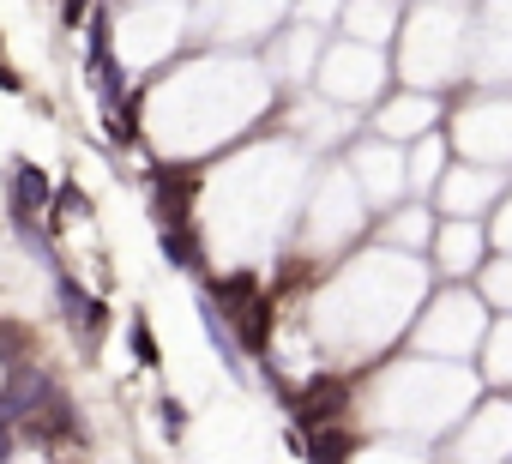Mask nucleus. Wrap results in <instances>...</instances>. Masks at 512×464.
<instances>
[{
	"label": "nucleus",
	"instance_id": "obj_1",
	"mask_svg": "<svg viewBox=\"0 0 512 464\" xmlns=\"http://www.w3.org/2000/svg\"><path fill=\"white\" fill-rule=\"evenodd\" d=\"M49 398H55V380L43 374V368H31V362H19L13 368V380H7V398H0V416H43L49 410Z\"/></svg>",
	"mask_w": 512,
	"mask_h": 464
},
{
	"label": "nucleus",
	"instance_id": "obj_2",
	"mask_svg": "<svg viewBox=\"0 0 512 464\" xmlns=\"http://www.w3.org/2000/svg\"><path fill=\"white\" fill-rule=\"evenodd\" d=\"M193 187H199V175H193V169H157V211H163V223H169V229H181Z\"/></svg>",
	"mask_w": 512,
	"mask_h": 464
},
{
	"label": "nucleus",
	"instance_id": "obj_3",
	"mask_svg": "<svg viewBox=\"0 0 512 464\" xmlns=\"http://www.w3.org/2000/svg\"><path fill=\"white\" fill-rule=\"evenodd\" d=\"M338 410H344V386H338V380H314V386H308V398L296 404V422L320 434V428H332V422H338Z\"/></svg>",
	"mask_w": 512,
	"mask_h": 464
},
{
	"label": "nucleus",
	"instance_id": "obj_4",
	"mask_svg": "<svg viewBox=\"0 0 512 464\" xmlns=\"http://www.w3.org/2000/svg\"><path fill=\"white\" fill-rule=\"evenodd\" d=\"M37 205H49V175H43L37 163H19V169H13V217L31 223Z\"/></svg>",
	"mask_w": 512,
	"mask_h": 464
},
{
	"label": "nucleus",
	"instance_id": "obj_5",
	"mask_svg": "<svg viewBox=\"0 0 512 464\" xmlns=\"http://www.w3.org/2000/svg\"><path fill=\"white\" fill-rule=\"evenodd\" d=\"M241 344L247 350H266L272 344V302L266 296H247V314H241ZM235 344V350H241Z\"/></svg>",
	"mask_w": 512,
	"mask_h": 464
},
{
	"label": "nucleus",
	"instance_id": "obj_6",
	"mask_svg": "<svg viewBox=\"0 0 512 464\" xmlns=\"http://www.w3.org/2000/svg\"><path fill=\"white\" fill-rule=\"evenodd\" d=\"M199 314H205V338L223 350V368H229V374H241V350H235V332L223 326V314H217V302H211V296L199 302Z\"/></svg>",
	"mask_w": 512,
	"mask_h": 464
},
{
	"label": "nucleus",
	"instance_id": "obj_7",
	"mask_svg": "<svg viewBox=\"0 0 512 464\" xmlns=\"http://www.w3.org/2000/svg\"><path fill=\"white\" fill-rule=\"evenodd\" d=\"M356 446H362V434H350V428H320V434H314V464H344Z\"/></svg>",
	"mask_w": 512,
	"mask_h": 464
},
{
	"label": "nucleus",
	"instance_id": "obj_8",
	"mask_svg": "<svg viewBox=\"0 0 512 464\" xmlns=\"http://www.w3.org/2000/svg\"><path fill=\"white\" fill-rule=\"evenodd\" d=\"M157 248H163V260H169L175 272H193V266H199V248H193V236H187V223H181V229H163Z\"/></svg>",
	"mask_w": 512,
	"mask_h": 464
},
{
	"label": "nucleus",
	"instance_id": "obj_9",
	"mask_svg": "<svg viewBox=\"0 0 512 464\" xmlns=\"http://www.w3.org/2000/svg\"><path fill=\"white\" fill-rule=\"evenodd\" d=\"M0 356H7V362H25V356H31V332L13 326V320H0Z\"/></svg>",
	"mask_w": 512,
	"mask_h": 464
},
{
	"label": "nucleus",
	"instance_id": "obj_10",
	"mask_svg": "<svg viewBox=\"0 0 512 464\" xmlns=\"http://www.w3.org/2000/svg\"><path fill=\"white\" fill-rule=\"evenodd\" d=\"M85 211H91V199H85L79 187H67V193L55 199V223H67V217H85Z\"/></svg>",
	"mask_w": 512,
	"mask_h": 464
},
{
	"label": "nucleus",
	"instance_id": "obj_11",
	"mask_svg": "<svg viewBox=\"0 0 512 464\" xmlns=\"http://www.w3.org/2000/svg\"><path fill=\"white\" fill-rule=\"evenodd\" d=\"M61 302H67V314H73V326H79V314H91V296H85V290H79L73 278L61 284Z\"/></svg>",
	"mask_w": 512,
	"mask_h": 464
},
{
	"label": "nucleus",
	"instance_id": "obj_12",
	"mask_svg": "<svg viewBox=\"0 0 512 464\" xmlns=\"http://www.w3.org/2000/svg\"><path fill=\"white\" fill-rule=\"evenodd\" d=\"M133 350H139V362H145V368H157V344H151V332H145V326H133Z\"/></svg>",
	"mask_w": 512,
	"mask_h": 464
},
{
	"label": "nucleus",
	"instance_id": "obj_13",
	"mask_svg": "<svg viewBox=\"0 0 512 464\" xmlns=\"http://www.w3.org/2000/svg\"><path fill=\"white\" fill-rule=\"evenodd\" d=\"M181 416H187V410H181V404L169 398V404H163V428H169V434H181Z\"/></svg>",
	"mask_w": 512,
	"mask_h": 464
},
{
	"label": "nucleus",
	"instance_id": "obj_14",
	"mask_svg": "<svg viewBox=\"0 0 512 464\" xmlns=\"http://www.w3.org/2000/svg\"><path fill=\"white\" fill-rule=\"evenodd\" d=\"M7 452H13V422L0 416V464H7Z\"/></svg>",
	"mask_w": 512,
	"mask_h": 464
},
{
	"label": "nucleus",
	"instance_id": "obj_15",
	"mask_svg": "<svg viewBox=\"0 0 512 464\" xmlns=\"http://www.w3.org/2000/svg\"><path fill=\"white\" fill-rule=\"evenodd\" d=\"M19 85H25V79H19L13 67H0V91H19Z\"/></svg>",
	"mask_w": 512,
	"mask_h": 464
}]
</instances>
